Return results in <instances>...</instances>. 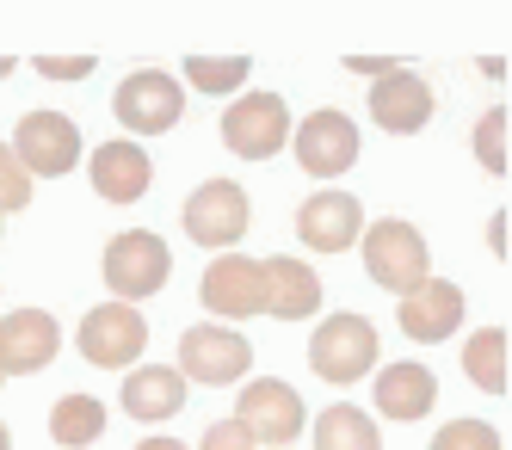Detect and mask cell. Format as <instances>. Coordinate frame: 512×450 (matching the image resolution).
I'll list each match as a JSON object with an SVG mask.
<instances>
[{
    "label": "cell",
    "mask_w": 512,
    "mask_h": 450,
    "mask_svg": "<svg viewBox=\"0 0 512 450\" xmlns=\"http://www.w3.org/2000/svg\"><path fill=\"white\" fill-rule=\"evenodd\" d=\"M426 266H432V253H426V235L414 222L383 216V222L364 229V272H371V284H383L389 296H414L426 284Z\"/></svg>",
    "instance_id": "cell-1"
},
{
    "label": "cell",
    "mask_w": 512,
    "mask_h": 450,
    "mask_svg": "<svg viewBox=\"0 0 512 450\" xmlns=\"http://www.w3.org/2000/svg\"><path fill=\"white\" fill-rule=\"evenodd\" d=\"M309 364H315L321 383H340V389L358 383L377 364V327L364 315H327L309 340Z\"/></svg>",
    "instance_id": "cell-2"
},
{
    "label": "cell",
    "mask_w": 512,
    "mask_h": 450,
    "mask_svg": "<svg viewBox=\"0 0 512 450\" xmlns=\"http://www.w3.org/2000/svg\"><path fill=\"white\" fill-rule=\"evenodd\" d=\"M247 364H253V346L241 340L235 327H186L179 333V377L186 383H210V389H223V383H241L247 377Z\"/></svg>",
    "instance_id": "cell-3"
},
{
    "label": "cell",
    "mask_w": 512,
    "mask_h": 450,
    "mask_svg": "<svg viewBox=\"0 0 512 450\" xmlns=\"http://www.w3.org/2000/svg\"><path fill=\"white\" fill-rule=\"evenodd\" d=\"M112 111H118V124L130 136H161V130L179 124L186 93H179V81L167 68H136V74H124V87L112 93Z\"/></svg>",
    "instance_id": "cell-4"
},
{
    "label": "cell",
    "mask_w": 512,
    "mask_h": 450,
    "mask_svg": "<svg viewBox=\"0 0 512 450\" xmlns=\"http://www.w3.org/2000/svg\"><path fill=\"white\" fill-rule=\"evenodd\" d=\"M167 278H173V253H167L161 235L130 229L105 247V284L118 290V303H142V296H155Z\"/></svg>",
    "instance_id": "cell-5"
},
{
    "label": "cell",
    "mask_w": 512,
    "mask_h": 450,
    "mask_svg": "<svg viewBox=\"0 0 512 450\" xmlns=\"http://www.w3.org/2000/svg\"><path fill=\"white\" fill-rule=\"evenodd\" d=\"M223 142L235 148L241 161H272L278 148L290 142V105H284V93H241L223 111Z\"/></svg>",
    "instance_id": "cell-6"
},
{
    "label": "cell",
    "mask_w": 512,
    "mask_h": 450,
    "mask_svg": "<svg viewBox=\"0 0 512 450\" xmlns=\"http://www.w3.org/2000/svg\"><path fill=\"white\" fill-rule=\"evenodd\" d=\"M13 155H19L25 173L62 179L81 161V130H75V118H62V111H25L19 130H13Z\"/></svg>",
    "instance_id": "cell-7"
},
{
    "label": "cell",
    "mask_w": 512,
    "mask_h": 450,
    "mask_svg": "<svg viewBox=\"0 0 512 450\" xmlns=\"http://www.w3.org/2000/svg\"><path fill=\"white\" fill-rule=\"evenodd\" d=\"M142 346H149V321L136 315V303H118L112 296V303L87 309V321H81V358L87 364L118 370V364H136Z\"/></svg>",
    "instance_id": "cell-8"
},
{
    "label": "cell",
    "mask_w": 512,
    "mask_h": 450,
    "mask_svg": "<svg viewBox=\"0 0 512 450\" xmlns=\"http://www.w3.org/2000/svg\"><path fill=\"white\" fill-rule=\"evenodd\" d=\"M186 235L198 241V247H235L241 235H247V192L235 179H204L198 192L186 198Z\"/></svg>",
    "instance_id": "cell-9"
},
{
    "label": "cell",
    "mask_w": 512,
    "mask_h": 450,
    "mask_svg": "<svg viewBox=\"0 0 512 450\" xmlns=\"http://www.w3.org/2000/svg\"><path fill=\"white\" fill-rule=\"evenodd\" d=\"M198 296H204L210 315H229V321L266 315V266H260V259H247V253H223V259L204 272Z\"/></svg>",
    "instance_id": "cell-10"
},
{
    "label": "cell",
    "mask_w": 512,
    "mask_h": 450,
    "mask_svg": "<svg viewBox=\"0 0 512 450\" xmlns=\"http://www.w3.org/2000/svg\"><path fill=\"white\" fill-rule=\"evenodd\" d=\"M235 420L253 432V444L266 438V444L284 450V438L303 432V401H297V389L278 383V377H253V383L241 389V401H235Z\"/></svg>",
    "instance_id": "cell-11"
},
{
    "label": "cell",
    "mask_w": 512,
    "mask_h": 450,
    "mask_svg": "<svg viewBox=\"0 0 512 450\" xmlns=\"http://www.w3.org/2000/svg\"><path fill=\"white\" fill-rule=\"evenodd\" d=\"M62 352V327L44 309H13L0 315V377H31Z\"/></svg>",
    "instance_id": "cell-12"
},
{
    "label": "cell",
    "mask_w": 512,
    "mask_h": 450,
    "mask_svg": "<svg viewBox=\"0 0 512 450\" xmlns=\"http://www.w3.org/2000/svg\"><path fill=\"white\" fill-rule=\"evenodd\" d=\"M297 161L315 179L346 173L358 161V124L346 118V111H309V118L297 124Z\"/></svg>",
    "instance_id": "cell-13"
},
{
    "label": "cell",
    "mask_w": 512,
    "mask_h": 450,
    "mask_svg": "<svg viewBox=\"0 0 512 450\" xmlns=\"http://www.w3.org/2000/svg\"><path fill=\"white\" fill-rule=\"evenodd\" d=\"M463 284H445V278H426L414 296H401V333L420 346H438V340H451V333L463 327Z\"/></svg>",
    "instance_id": "cell-14"
},
{
    "label": "cell",
    "mask_w": 512,
    "mask_h": 450,
    "mask_svg": "<svg viewBox=\"0 0 512 450\" xmlns=\"http://www.w3.org/2000/svg\"><path fill=\"white\" fill-rule=\"evenodd\" d=\"M432 87L420 81L414 68H389L383 81L371 87V118H377V130H389V136H414V130H426L432 124Z\"/></svg>",
    "instance_id": "cell-15"
},
{
    "label": "cell",
    "mask_w": 512,
    "mask_h": 450,
    "mask_svg": "<svg viewBox=\"0 0 512 450\" xmlns=\"http://www.w3.org/2000/svg\"><path fill=\"white\" fill-rule=\"evenodd\" d=\"M358 235H364V204L352 192H315L297 210V241L315 253H346Z\"/></svg>",
    "instance_id": "cell-16"
},
{
    "label": "cell",
    "mask_w": 512,
    "mask_h": 450,
    "mask_svg": "<svg viewBox=\"0 0 512 450\" xmlns=\"http://www.w3.org/2000/svg\"><path fill=\"white\" fill-rule=\"evenodd\" d=\"M149 155H142V142H99L93 148V192L105 204H136L149 192Z\"/></svg>",
    "instance_id": "cell-17"
},
{
    "label": "cell",
    "mask_w": 512,
    "mask_h": 450,
    "mask_svg": "<svg viewBox=\"0 0 512 450\" xmlns=\"http://www.w3.org/2000/svg\"><path fill=\"white\" fill-rule=\"evenodd\" d=\"M179 407H186V377L167 364H142L130 370V383H124V414L142 420V426H155V420H173Z\"/></svg>",
    "instance_id": "cell-18"
},
{
    "label": "cell",
    "mask_w": 512,
    "mask_h": 450,
    "mask_svg": "<svg viewBox=\"0 0 512 450\" xmlns=\"http://www.w3.org/2000/svg\"><path fill=\"white\" fill-rule=\"evenodd\" d=\"M321 303V278L303 259H266V315L278 321H309Z\"/></svg>",
    "instance_id": "cell-19"
},
{
    "label": "cell",
    "mask_w": 512,
    "mask_h": 450,
    "mask_svg": "<svg viewBox=\"0 0 512 450\" xmlns=\"http://www.w3.org/2000/svg\"><path fill=\"white\" fill-rule=\"evenodd\" d=\"M432 401H438V383L426 364H389L377 377V414L389 420H426Z\"/></svg>",
    "instance_id": "cell-20"
},
{
    "label": "cell",
    "mask_w": 512,
    "mask_h": 450,
    "mask_svg": "<svg viewBox=\"0 0 512 450\" xmlns=\"http://www.w3.org/2000/svg\"><path fill=\"white\" fill-rule=\"evenodd\" d=\"M315 450H383V438H377V420L364 414V407L334 401V407H321V420H315Z\"/></svg>",
    "instance_id": "cell-21"
},
{
    "label": "cell",
    "mask_w": 512,
    "mask_h": 450,
    "mask_svg": "<svg viewBox=\"0 0 512 450\" xmlns=\"http://www.w3.org/2000/svg\"><path fill=\"white\" fill-rule=\"evenodd\" d=\"M99 432H105V401H93V395H62L50 407V438L62 450H87Z\"/></svg>",
    "instance_id": "cell-22"
},
{
    "label": "cell",
    "mask_w": 512,
    "mask_h": 450,
    "mask_svg": "<svg viewBox=\"0 0 512 450\" xmlns=\"http://www.w3.org/2000/svg\"><path fill=\"white\" fill-rule=\"evenodd\" d=\"M463 377L482 389V395H500L506 389V333L500 327H482L463 346Z\"/></svg>",
    "instance_id": "cell-23"
},
{
    "label": "cell",
    "mask_w": 512,
    "mask_h": 450,
    "mask_svg": "<svg viewBox=\"0 0 512 450\" xmlns=\"http://www.w3.org/2000/svg\"><path fill=\"white\" fill-rule=\"evenodd\" d=\"M186 81L198 87V93H235L241 81H247V56H192L186 62Z\"/></svg>",
    "instance_id": "cell-24"
},
{
    "label": "cell",
    "mask_w": 512,
    "mask_h": 450,
    "mask_svg": "<svg viewBox=\"0 0 512 450\" xmlns=\"http://www.w3.org/2000/svg\"><path fill=\"white\" fill-rule=\"evenodd\" d=\"M432 450H500V432L488 420H451V426H438Z\"/></svg>",
    "instance_id": "cell-25"
},
{
    "label": "cell",
    "mask_w": 512,
    "mask_h": 450,
    "mask_svg": "<svg viewBox=\"0 0 512 450\" xmlns=\"http://www.w3.org/2000/svg\"><path fill=\"white\" fill-rule=\"evenodd\" d=\"M25 204H31V173L19 167L13 148L0 142V216H7V210H25Z\"/></svg>",
    "instance_id": "cell-26"
},
{
    "label": "cell",
    "mask_w": 512,
    "mask_h": 450,
    "mask_svg": "<svg viewBox=\"0 0 512 450\" xmlns=\"http://www.w3.org/2000/svg\"><path fill=\"white\" fill-rule=\"evenodd\" d=\"M500 136H506V111L494 105L482 124H475V155H482V167L488 173H506V148H500Z\"/></svg>",
    "instance_id": "cell-27"
},
{
    "label": "cell",
    "mask_w": 512,
    "mask_h": 450,
    "mask_svg": "<svg viewBox=\"0 0 512 450\" xmlns=\"http://www.w3.org/2000/svg\"><path fill=\"white\" fill-rule=\"evenodd\" d=\"M198 450H260V444H253V432H247L241 420H216Z\"/></svg>",
    "instance_id": "cell-28"
},
{
    "label": "cell",
    "mask_w": 512,
    "mask_h": 450,
    "mask_svg": "<svg viewBox=\"0 0 512 450\" xmlns=\"http://www.w3.org/2000/svg\"><path fill=\"white\" fill-rule=\"evenodd\" d=\"M38 68H44V74H50V81H62V74H75V81H81V74H87V68H93V62H87V56H75V62H56V56H44V62H38Z\"/></svg>",
    "instance_id": "cell-29"
},
{
    "label": "cell",
    "mask_w": 512,
    "mask_h": 450,
    "mask_svg": "<svg viewBox=\"0 0 512 450\" xmlns=\"http://www.w3.org/2000/svg\"><path fill=\"white\" fill-rule=\"evenodd\" d=\"M136 450H186V444H179V438H142Z\"/></svg>",
    "instance_id": "cell-30"
},
{
    "label": "cell",
    "mask_w": 512,
    "mask_h": 450,
    "mask_svg": "<svg viewBox=\"0 0 512 450\" xmlns=\"http://www.w3.org/2000/svg\"><path fill=\"white\" fill-rule=\"evenodd\" d=\"M0 450H13V438H7V426H0Z\"/></svg>",
    "instance_id": "cell-31"
},
{
    "label": "cell",
    "mask_w": 512,
    "mask_h": 450,
    "mask_svg": "<svg viewBox=\"0 0 512 450\" xmlns=\"http://www.w3.org/2000/svg\"><path fill=\"white\" fill-rule=\"evenodd\" d=\"M7 68H13V62H7V56H0V74H7Z\"/></svg>",
    "instance_id": "cell-32"
},
{
    "label": "cell",
    "mask_w": 512,
    "mask_h": 450,
    "mask_svg": "<svg viewBox=\"0 0 512 450\" xmlns=\"http://www.w3.org/2000/svg\"><path fill=\"white\" fill-rule=\"evenodd\" d=\"M0 383H7V377H0Z\"/></svg>",
    "instance_id": "cell-33"
}]
</instances>
